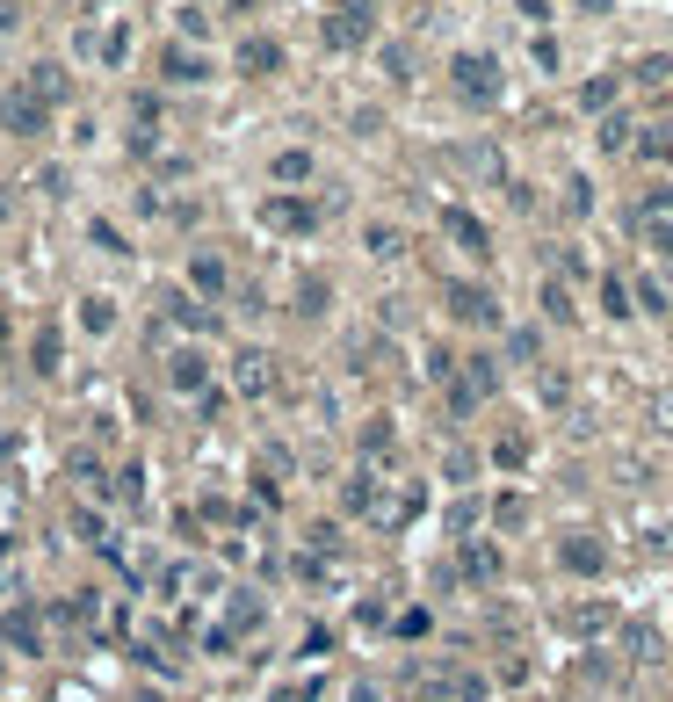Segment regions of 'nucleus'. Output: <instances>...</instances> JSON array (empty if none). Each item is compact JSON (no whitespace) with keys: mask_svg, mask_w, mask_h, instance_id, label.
I'll use <instances>...</instances> for the list:
<instances>
[{"mask_svg":"<svg viewBox=\"0 0 673 702\" xmlns=\"http://www.w3.org/2000/svg\"><path fill=\"white\" fill-rule=\"evenodd\" d=\"M167 384H174V391H196V399H203V391H210V362H203L196 348H174V355H167Z\"/></svg>","mask_w":673,"mask_h":702,"instance_id":"f03ea898","label":"nucleus"},{"mask_svg":"<svg viewBox=\"0 0 673 702\" xmlns=\"http://www.w3.org/2000/svg\"><path fill=\"white\" fill-rule=\"evenodd\" d=\"M167 312L189 326V333H210V326H218V312H210L203 297H189V290H167Z\"/></svg>","mask_w":673,"mask_h":702,"instance_id":"20e7f679","label":"nucleus"},{"mask_svg":"<svg viewBox=\"0 0 673 702\" xmlns=\"http://www.w3.org/2000/svg\"><path fill=\"white\" fill-rule=\"evenodd\" d=\"M167 73H174V80H203V66H196L189 51H174V58H167Z\"/></svg>","mask_w":673,"mask_h":702,"instance_id":"2eb2a0df","label":"nucleus"},{"mask_svg":"<svg viewBox=\"0 0 673 702\" xmlns=\"http://www.w3.org/2000/svg\"><path fill=\"white\" fill-rule=\"evenodd\" d=\"M0 116H8L22 138H29V131H44V95H8V102H0Z\"/></svg>","mask_w":673,"mask_h":702,"instance_id":"39448f33","label":"nucleus"},{"mask_svg":"<svg viewBox=\"0 0 673 702\" xmlns=\"http://www.w3.org/2000/svg\"><path fill=\"white\" fill-rule=\"evenodd\" d=\"M58 355H66V348H58V333L44 326V333H37V348H29V362H37V377H58Z\"/></svg>","mask_w":673,"mask_h":702,"instance_id":"6e6552de","label":"nucleus"},{"mask_svg":"<svg viewBox=\"0 0 673 702\" xmlns=\"http://www.w3.org/2000/svg\"><path fill=\"white\" fill-rule=\"evenodd\" d=\"M565 565H579V572H594V565H601V551H594V543H565Z\"/></svg>","mask_w":673,"mask_h":702,"instance_id":"4468645a","label":"nucleus"},{"mask_svg":"<svg viewBox=\"0 0 673 702\" xmlns=\"http://www.w3.org/2000/svg\"><path fill=\"white\" fill-rule=\"evenodd\" d=\"M355 702H377V695H370V688H362V695H355Z\"/></svg>","mask_w":673,"mask_h":702,"instance_id":"f3484780","label":"nucleus"},{"mask_svg":"<svg viewBox=\"0 0 673 702\" xmlns=\"http://www.w3.org/2000/svg\"><path fill=\"white\" fill-rule=\"evenodd\" d=\"M80 326H87V333H109V326H116V304H109V297H87V304H80Z\"/></svg>","mask_w":673,"mask_h":702,"instance_id":"1a4fd4ad","label":"nucleus"},{"mask_svg":"<svg viewBox=\"0 0 673 702\" xmlns=\"http://www.w3.org/2000/svg\"><path fill=\"white\" fill-rule=\"evenodd\" d=\"M275 58H283V51H275L268 37H254V44H239V66H247V73H268Z\"/></svg>","mask_w":673,"mask_h":702,"instance_id":"9d476101","label":"nucleus"},{"mask_svg":"<svg viewBox=\"0 0 673 702\" xmlns=\"http://www.w3.org/2000/svg\"><path fill=\"white\" fill-rule=\"evenodd\" d=\"M312 174V160H304V152H283V160H275V181H304Z\"/></svg>","mask_w":673,"mask_h":702,"instance_id":"ddd939ff","label":"nucleus"},{"mask_svg":"<svg viewBox=\"0 0 673 702\" xmlns=\"http://www.w3.org/2000/svg\"><path fill=\"white\" fill-rule=\"evenodd\" d=\"M232 377H239V391H247V399H268V391H275V370H268V355H261V348L239 355V362H232Z\"/></svg>","mask_w":673,"mask_h":702,"instance_id":"7ed1b4c3","label":"nucleus"},{"mask_svg":"<svg viewBox=\"0 0 673 702\" xmlns=\"http://www.w3.org/2000/svg\"><path fill=\"white\" fill-rule=\"evenodd\" d=\"M449 304H456V312H464V319H493V304H485V297H478V290H456V297H449Z\"/></svg>","mask_w":673,"mask_h":702,"instance_id":"f8f14e48","label":"nucleus"},{"mask_svg":"<svg viewBox=\"0 0 673 702\" xmlns=\"http://www.w3.org/2000/svg\"><path fill=\"white\" fill-rule=\"evenodd\" d=\"M268 225H275V232H312V203H290V196L268 203Z\"/></svg>","mask_w":673,"mask_h":702,"instance_id":"423d86ee","label":"nucleus"},{"mask_svg":"<svg viewBox=\"0 0 673 702\" xmlns=\"http://www.w3.org/2000/svg\"><path fill=\"white\" fill-rule=\"evenodd\" d=\"M196 290H203V297H225V261L203 254V261H196Z\"/></svg>","mask_w":673,"mask_h":702,"instance_id":"9b49d317","label":"nucleus"},{"mask_svg":"<svg viewBox=\"0 0 673 702\" xmlns=\"http://www.w3.org/2000/svg\"><path fill=\"white\" fill-rule=\"evenodd\" d=\"M0 362H8V319H0Z\"/></svg>","mask_w":673,"mask_h":702,"instance_id":"dca6fc26","label":"nucleus"},{"mask_svg":"<svg viewBox=\"0 0 673 702\" xmlns=\"http://www.w3.org/2000/svg\"><path fill=\"white\" fill-rule=\"evenodd\" d=\"M0 645L8 652H37L44 645V616L37 608H8V616H0Z\"/></svg>","mask_w":673,"mask_h":702,"instance_id":"f257e3e1","label":"nucleus"},{"mask_svg":"<svg viewBox=\"0 0 673 702\" xmlns=\"http://www.w3.org/2000/svg\"><path fill=\"white\" fill-rule=\"evenodd\" d=\"M326 37H333V44H355V37H362V0H348V8H333Z\"/></svg>","mask_w":673,"mask_h":702,"instance_id":"0eeeda50","label":"nucleus"}]
</instances>
